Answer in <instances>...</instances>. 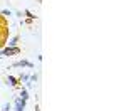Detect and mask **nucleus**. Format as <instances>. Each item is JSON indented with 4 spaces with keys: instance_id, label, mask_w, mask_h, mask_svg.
Here are the masks:
<instances>
[{
    "instance_id": "1",
    "label": "nucleus",
    "mask_w": 126,
    "mask_h": 111,
    "mask_svg": "<svg viewBox=\"0 0 126 111\" xmlns=\"http://www.w3.org/2000/svg\"><path fill=\"white\" fill-rule=\"evenodd\" d=\"M25 106H27V101H24L22 98H15V101H14V104H12V110L14 111H24L25 110Z\"/></svg>"
},
{
    "instance_id": "2",
    "label": "nucleus",
    "mask_w": 126,
    "mask_h": 111,
    "mask_svg": "<svg viewBox=\"0 0 126 111\" xmlns=\"http://www.w3.org/2000/svg\"><path fill=\"white\" fill-rule=\"evenodd\" d=\"M15 54H20V47H5V49L0 50L2 57H5V56H15Z\"/></svg>"
},
{
    "instance_id": "3",
    "label": "nucleus",
    "mask_w": 126,
    "mask_h": 111,
    "mask_svg": "<svg viewBox=\"0 0 126 111\" xmlns=\"http://www.w3.org/2000/svg\"><path fill=\"white\" fill-rule=\"evenodd\" d=\"M10 67H29V69H34V64L27 59H20V61H15Z\"/></svg>"
},
{
    "instance_id": "4",
    "label": "nucleus",
    "mask_w": 126,
    "mask_h": 111,
    "mask_svg": "<svg viewBox=\"0 0 126 111\" xmlns=\"http://www.w3.org/2000/svg\"><path fill=\"white\" fill-rule=\"evenodd\" d=\"M7 82H9L12 88H19V86H20L19 78H15V76H9V78H7Z\"/></svg>"
},
{
    "instance_id": "5",
    "label": "nucleus",
    "mask_w": 126,
    "mask_h": 111,
    "mask_svg": "<svg viewBox=\"0 0 126 111\" xmlns=\"http://www.w3.org/2000/svg\"><path fill=\"white\" fill-rule=\"evenodd\" d=\"M19 98H22L24 101H27V99H29V89H27V88H20Z\"/></svg>"
},
{
    "instance_id": "6",
    "label": "nucleus",
    "mask_w": 126,
    "mask_h": 111,
    "mask_svg": "<svg viewBox=\"0 0 126 111\" xmlns=\"http://www.w3.org/2000/svg\"><path fill=\"white\" fill-rule=\"evenodd\" d=\"M17 42H19V35H14L12 39H9V47H17Z\"/></svg>"
},
{
    "instance_id": "7",
    "label": "nucleus",
    "mask_w": 126,
    "mask_h": 111,
    "mask_svg": "<svg viewBox=\"0 0 126 111\" xmlns=\"http://www.w3.org/2000/svg\"><path fill=\"white\" fill-rule=\"evenodd\" d=\"M29 79H30V74H29V72H24V74H20V76H19L20 82H27Z\"/></svg>"
},
{
    "instance_id": "8",
    "label": "nucleus",
    "mask_w": 126,
    "mask_h": 111,
    "mask_svg": "<svg viewBox=\"0 0 126 111\" xmlns=\"http://www.w3.org/2000/svg\"><path fill=\"white\" fill-rule=\"evenodd\" d=\"M24 15H25L27 19H30V20H35V15H34V14H32V12H30L29 9H25V10H24Z\"/></svg>"
},
{
    "instance_id": "9",
    "label": "nucleus",
    "mask_w": 126,
    "mask_h": 111,
    "mask_svg": "<svg viewBox=\"0 0 126 111\" xmlns=\"http://www.w3.org/2000/svg\"><path fill=\"white\" fill-rule=\"evenodd\" d=\"M0 14H2L3 17H10V15H14V12H12L10 9H3L2 12H0Z\"/></svg>"
},
{
    "instance_id": "10",
    "label": "nucleus",
    "mask_w": 126,
    "mask_h": 111,
    "mask_svg": "<svg viewBox=\"0 0 126 111\" xmlns=\"http://www.w3.org/2000/svg\"><path fill=\"white\" fill-rule=\"evenodd\" d=\"M2 111H12V103H5L2 106Z\"/></svg>"
},
{
    "instance_id": "11",
    "label": "nucleus",
    "mask_w": 126,
    "mask_h": 111,
    "mask_svg": "<svg viewBox=\"0 0 126 111\" xmlns=\"http://www.w3.org/2000/svg\"><path fill=\"white\" fill-rule=\"evenodd\" d=\"M37 79H39V76H37V74H30V81H32L34 84L37 82Z\"/></svg>"
},
{
    "instance_id": "12",
    "label": "nucleus",
    "mask_w": 126,
    "mask_h": 111,
    "mask_svg": "<svg viewBox=\"0 0 126 111\" xmlns=\"http://www.w3.org/2000/svg\"><path fill=\"white\" fill-rule=\"evenodd\" d=\"M22 24H25V25H32V24H34V20H30V19H22Z\"/></svg>"
},
{
    "instance_id": "13",
    "label": "nucleus",
    "mask_w": 126,
    "mask_h": 111,
    "mask_svg": "<svg viewBox=\"0 0 126 111\" xmlns=\"http://www.w3.org/2000/svg\"><path fill=\"white\" fill-rule=\"evenodd\" d=\"M15 15H17V17H24V12H22V10H15Z\"/></svg>"
},
{
    "instance_id": "14",
    "label": "nucleus",
    "mask_w": 126,
    "mask_h": 111,
    "mask_svg": "<svg viewBox=\"0 0 126 111\" xmlns=\"http://www.w3.org/2000/svg\"><path fill=\"white\" fill-rule=\"evenodd\" d=\"M35 111H40V110H39V104H35Z\"/></svg>"
}]
</instances>
